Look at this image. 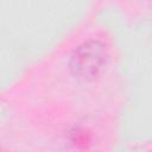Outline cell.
Returning <instances> with one entry per match:
<instances>
[{
  "mask_svg": "<svg viewBox=\"0 0 152 152\" xmlns=\"http://www.w3.org/2000/svg\"><path fill=\"white\" fill-rule=\"evenodd\" d=\"M106 61V45L97 39H90L83 42L72 51L68 64L69 71L76 80L89 82L100 75Z\"/></svg>",
  "mask_w": 152,
  "mask_h": 152,
  "instance_id": "1",
  "label": "cell"
}]
</instances>
